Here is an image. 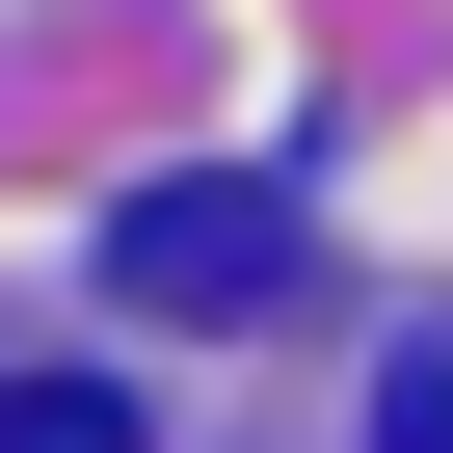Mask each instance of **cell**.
I'll return each mask as SVG.
<instances>
[{
  "label": "cell",
  "mask_w": 453,
  "mask_h": 453,
  "mask_svg": "<svg viewBox=\"0 0 453 453\" xmlns=\"http://www.w3.org/2000/svg\"><path fill=\"white\" fill-rule=\"evenodd\" d=\"M320 241H294V187H134L107 213V294H160V320H241V294H294Z\"/></svg>",
  "instance_id": "obj_1"
},
{
  "label": "cell",
  "mask_w": 453,
  "mask_h": 453,
  "mask_svg": "<svg viewBox=\"0 0 453 453\" xmlns=\"http://www.w3.org/2000/svg\"><path fill=\"white\" fill-rule=\"evenodd\" d=\"M0 453H134V400L107 373H0Z\"/></svg>",
  "instance_id": "obj_2"
},
{
  "label": "cell",
  "mask_w": 453,
  "mask_h": 453,
  "mask_svg": "<svg viewBox=\"0 0 453 453\" xmlns=\"http://www.w3.org/2000/svg\"><path fill=\"white\" fill-rule=\"evenodd\" d=\"M373 453H453V347H400V400H373Z\"/></svg>",
  "instance_id": "obj_3"
}]
</instances>
